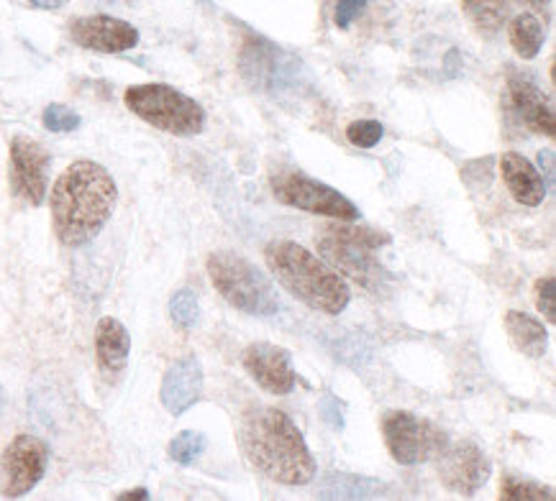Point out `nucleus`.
I'll return each instance as SVG.
<instances>
[{
    "instance_id": "obj_5",
    "label": "nucleus",
    "mask_w": 556,
    "mask_h": 501,
    "mask_svg": "<svg viewBox=\"0 0 556 501\" xmlns=\"http://www.w3.org/2000/svg\"><path fill=\"white\" fill-rule=\"evenodd\" d=\"M208 277L218 295L228 305L256 318H269L280 312V297L265 271L256 269L244 256L231 251H216L208 256Z\"/></svg>"
},
{
    "instance_id": "obj_30",
    "label": "nucleus",
    "mask_w": 556,
    "mask_h": 501,
    "mask_svg": "<svg viewBox=\"0 0 556 501\" xmlns=\"http://www.w3.org/2000/svg\"><path fill=\"white\" fill-rule=\"evenodd\" d=\"M64 3H67V0H31V5H37V9H45V11L62 9Z\"/></svg>"
},
{
    "instance_id": "obj_31",
    "label": "nucleus",
    "mask_w": 556,
    "mask_h": 501,
    "mask_svg": "<svg viewBox=\"0 0 556 501\" xmlns=\"http://www.w3.org/2000/svg\"><path fill=\"white\" fill-rule=\"evenodd\" d=\"M529 3H531L536 11H548V9H552L554 0H529Z\"/></svg>"
},
{
    "instance_id": "obj_17",
    "label": "nucleus",
    "mask_w": 556,
    "mask_h": 501,
    "mask_svg": "<svg viewBox=\"0 0 556 501\" xmlns=\"http://www.w3.org/2000/svg\"><path fill=\"white\" fill-rule=\"evenodd\" d=\"M131 354V335L116 318H103L96 327L98 367L105 376H118L126 369Z\"/></svg>"
},
{
    "instance_id": "obj_28",
    "label": "nucleus",
    "mask_w": 556,
    "mask_h": 501,
    "mask_svg": "<svg viewBox=\"0 0 556 501\" xmlns=\"http://www.w3.org/2000/svg\"><path fill=\"white\" fill-rule=\"evenodd\" d=\"M320 412H324V418H326V422H329L331 427H337V429L344 427V418H341L339 402L333 397H326L324 399V404H320Z\"/></svg>"
},
{
    "instance_id": "obj_27",
    "label": "nucleus",
    "mask_w": 556,
    "mask_h": 501,
    "mask_svg": "<svg viewBox=\"0 0 556 501\" xmlns=\"http://www.w3.org/2000/svg\"><path fill=\"white\" fill-rule=\"evenodd\" d=\"M369 3V0H339L337 3V26L339 28H349L352 26V21L359 16L362 11H365V5Z\"/></svg>"
},
{
    "instance_id": "obj_19",
    "label": "nucleus",
    "mask_w": 556,
    "mask_h": 501,
    "mask_svg": "<svg viewBox=\"0 0 556 501\" xmlns=\"http://www.w3.org/2000/svg\"><path fill=\"white\" fill-rule=\"evenodd\" d=\"M508 36H510V44L516 49L518 56H523V60H533V56H539L541 47H544V24L536 16H531V13H520L510 21L508 26Z\"/></svg>"
},
{
    "instance_id": "obj_14",
    "label": "nucleus",
    "mask_w": 556,
    "mask_h": 501,
    "mask_svg": "<svg viewBox=\"0 0 556 501\" xmlns=\"http://www.w3.org/2000/svg\"><path fill=\"white\" fill-rule=\"evenodd\" d=\"M203 397V369L195 356H185L162 378V404L169 414L188 412Z\"/></svg>"
},
{
    "instance_id": "obj_2",
    "label": "nucleus",
    "mask_w": 556,
    "mask_h": 501,
    "mask_svg": "<svg viewBox=\"0 0 556 501\" xmlns=\"http://www.w3.org/2000/svg\"><path fill=\"white\" fill-rule=\"evenodd\" d=\"M241 450L260 474L282 486H305L316 476L303 433L282 410L256 407L241 420Z\"/></svg>"
},
{
    "instance_id": "obj_21",
    "label": "nucleus",
    "mask_w": 556,
    "mask_h": 501,
    "mask_svg": "<svg viewBox=\"0 0 556 501\" xmlns=\"http://www.w3.org/2000/svg\"><path fill=\"white\" fill-rule=\"evenodd\" d=\"M169 318L180 331H192L201 322V305H198L195 292L180 290L169 299Z\"/></svg>"
},
{
    "instance_id": "obj_32",
    "label": "nucleus",
    "mask_w": 556,
    "mask_h": 501,
    "mask_svg": "<svg viewBox=\"0 0 556 501\" xmlns=\"http://www.w3.org/2000/svg\"><path fill=\"white\" fill-rule=\"evenodd\" d=\"M0 410H3V389H0Z\"/></svg>"
},
{
    "instance_id": "obj_7",
    "label": "nucleus",
    "mask_w": 556,
    "mask_h": 501,
    "mask_svg": "<svg viewBox=\"0 0 556 501\" xmlns=\"http://www.w3.org/2000/svg\"><path fill=\"white\" fill-rule=\"evenodd\" d=\"M273 192L282 205L298 207V210L324 215L331 220H349V223L359 220V207L352 200H346L339 190L318 182V179L301 175V171H277L273 175Z\"/></svg>"
},
{
    "instance_id": "obj_4",
    "label": "nucleus",
    "mask_w": 556,
    "mask_h": 501,
    "mask_svg": "<svg viewBox=\"0 0 556 501\" xmlns=\"http://www.w3.org/2000/svg\"><path fill=\"white\" fill-rule=\"evenodd\" d=\"M316 243L320 259L365 290L380 292L390 282L388 271L377 256V251L390 243V235L375 231V228L339 220V223L320 228Z\"/></svg>"
},
{
    "instance_id": "obj_20",
    "label": "nucleus",
    "mask_w": 556,
    "mask_h": 501,
    "mask_svg": "<svg viewBox=\"0 0 556 501\" xmlns=\"http://www.w3.org/2000/svg\"><path fill=\"white\" fill-rule=\"evenodd\" d=\"M462 5L480 31H497L508 11V0H462Z\"/></svg>"
},
{
    "instance_id": "obj_3",
    "label": "nucleus",
    "mask_w": 556,
    "mask_h": 501,
    "mask_svg": "<svg viewBox=\"0 0 556 501\" xmlns=\"http://www.w3.org/2000/svg\"><path fill=\"white\" fill-rule=\"evenodd\" d=\"M265 261L277 282L313 310L324 314H341L346 310L352 292L337 269L295 241H273L265 248Z\"/></svg>"
},
{
    "instance_id": "obj_13",
    "label": "nucleus",
    "mask_w": 556,
    "mask_h": 501,
    "mask_svg": "<svg viewBox=\"0 0 556 501\" xmlns=\"http://www.w3.org/2000/svg\"><path fill=\"white\" fill-rule=\"evenodd\" d=\"M244 369L269 394H290L298 384L290 354L273 343H252L244 350Z\"/></svg>"
},
{
    "instance_id": "obj_9",
    "label": "nucleus",
    "mask_w": 556,
    "mask_h": 501,
    "mask_svg": "<svg viewBox=\"0 0 556 501\" xmlns=\"http://www.w3.org/2000/svg\"><path fill=\"white\" fill-rule=\"evenodd\" d=\"M49 448L34 435H18L0 458V493L5 499L24 497L47 474Z\"/></svg>"
},
{
    "instance_id": "obj_11",
    "label": "nucleus",
    "mask_w": 556,
    "mask_h": 501,
    "mask_svg": "<svg viewBox=\"0 0 556 501\" xmlns=\"http://www.w3.org/2000/svg\"><path fill=\"white\" fill-rule=\"evenodd\" d=\"M49 152L28 136L11 141V190L28 205H41L49 184Z\"/></svg>"
},
{
    "instance_id": "obj_23",
    "label": "nucleus",
    "mask_w": 556,
    "mask_h": 501,
    "mask_svg": "<svg viewBox=\"0 0 556 501\" xmlns=\"http://www.w3.org/2000/svg\"><path fill=\"white\" fill-rule=\"evenodd\" d=\"M501 499L505 501H552L554 491L544 489V486L523 481V478L505 476L501 481Z\"/></svg>"
},
{
    "instance_id": "obj_26",
    "label": "nucleus",
    "mask_w": 556,
    "mask_h": 501,
    "mask_svg": "<svg viewBox=\"0 0 556 501\" xmlns=\"http://www.w3.org/2000/svg\"><path fill=\"white\" fill-rule=\"evenodd\" d=\"M556 282L554 277H546V279H539L536 282V290H533V299H536V307L539 312L544 314V318L556 325Z\"/></svg>"
},
{
    "instance_id": "obj_6",
    "label": "nucleus",
    "mask_w": 556,
    "mask_h": 501,
    "mask_svg": "<svg viewBox=\"0 0 556 501\" xmlns=\"http://www.w3.org/2000/svg\"><path fill=\"white\" fill-rule=\"evenodd\" d=\"M124 103L134 116L173 136H198L205 128L201 103L169 85H134L126 90Z\"/></svg>"
},
{
    "instance_id": "obj_15",
    "label": "nucleus",
    "mask_w": 556,
    "mask_h": 501,
    "mask_svg": "<svg viewBox=\"0 0 556 501\" xmlns=\"http://www.w3.org/2000/svg\"><path fill=\"white\" fill-rule=\"evenodd\" d=\"M508 98L510 107L516 113L520 124L531 128L533 133L554 139L556 136V118L554 107L548 103V98L541 92L536 85L529 80H520V77H510L508 80Z\"/></svg>"
},
{
    "instance_id": "obj_18",
    "label": "nucleus",
    "mask_w": 556,
    "mask_h": 501,
    "mask_svg": "<svg viewBox=\"0 0 556 501\" xmlns=\"http://www.w3.org/2000/svg\"><path fill=\"white\" fill-rule=\"evenodd\" d=\"M505 331H508V338L520 354H526L529 358H544L548 348V333L536 318L510 310L505 314Z\"/></svg>"
},
{
    "instance_id": "obj_22",
    "label": "nucleus",
    "mask_w": 556,
    "mask_h": 501,
    "mask_svg": "<svg viewBox=\"0 0 556 501\" xmlns=\"http://www.w3.org/2000/svg\"><path fill=\"white\" fill-rule=\"evenodd\" d=\"M205 446H208V440H205L203 433L185 429V433H180L173 442H169V458L180 465H190L203 455Z\"/></svg>"
},
{
    "instance_id": "obj_16",
    "label": "nucleus",
    "mask_w": 556,
    "mask_h": 501,
    "mask_svg": "<svg viewBox=\"0 0 556 501\" xmlns=\"http://www.w3.org/2000/svg\"><path fill=\"white\" fill-rule=\"evenodd\" d=\"M501 171L505 184H508L510 195L526 207H539L546 197V184L544 177L539 175V169L526 159L523 154L508 152L501 156Z\"/></svg>"
},
{
    "instance_id": "obj_10",
    "label": "nucleus",
    "mask_w": 556,
    "mask_h": 501,
    "mask_svg": "<svg viewBox=\"0 0 556 501\" xmlns=\"http://www.w3.org/2000/svg\"><path fill=\"white\" fill-rule=\"evenodd\" d=\"M439 476L448 491L462 493V497H472L488 484L490 465L488 455L482 453L475 442L459 440V442H444L439 450Z\"/></svg>"
},
{
    "instance_id": "obj_12",
    "label": "nucleus",
    "mask_w": 556,
    "mask_h": 501,
    "mask_svg": "<svg viewBox=\"0 0 556 501\" xmlns=\"http://www.w3.org/2000/svg\"><path fill=\"white\" fill-rule=\"evenodd\" d=\"M70 36H73L75 44L92 52L103 54H118L128 52L139 44V31L126 21L113 18V16H80L70 24Z\"/></svg>"
},
{
    "instance_id": "obj_25",
    "label": "nucleus",
    "mask_w": 556,
    "mask_h": 501,
    "mask_svg": "<svg viewBox=\"0 0 556 501\" xmlns=\"http://www.w3.org/2000/svg\"><path fill=\"white\" fill-rule=\"evenodd\" d=\"M384 128L380 120L365 118V120H354V124L346 126V139L359 149H372L382 141Z\"/></svg>"
},
{
    "instance_id": "obj_24",
    "label": "nucleus",
    "mask_w": 556,
    "mask_h": 501,
    "mask_svg": "<svg viewBox=\"0 0 556 501\" xmlns=\"http://www.w3.org/2000/svg\"><path fill=\"white\" fill-rule=\"evenodd\" d=\"M41 120H45L47 131H52V133H73L83 124V118L77 116L75 111H70L67 105H60V103L49 105L45 111V116H41Z\"/></svg>"
},
{
    "instance_id": "obj_29",
    "label": "nucleus",
    "mask_w": 556,
    "mask_h": 501,
    "mask_svg": "<svg viewBox=\"0 0 556 501\" xmlns=\"http://www.w3.org/2000/svg\"><path fill=\"white\" fill-rule=\"evenodd\" d=\"M144 499H149L147 489H134V491L118 493V501H144Z\"/></svg>"
},
{
    "instance_id": "obj_1",
    "label": "nucleus",
    "mask_w": 556,
    "mask_h": 501,
    "mask_svg": "<svg viewBox=\"0 0 556 501\" xmlns=\"http://www.w3.org/2000/svg\"><path fill=\"white\" fill-rule=\"evenodd\" d=\"M118 190L111 171L98 162L70 164L54 182L52 220L64 246H85L103 231L116 210Z\"/></svg>"
},
{
    "instance_id": "obj_8",
    "label": "nucleus",
    "mask_w": 556,
    "mask_h": 501,
    "mask_svg": "<svg viewBox=\"0 0 556 501\" xmlns=\"http://www.w3.org/2000/svg\"><path fill=\"white\" fill-rule=\"evenodd\" d=\"M384 446L403 465H420L431 461L444 446V435L429 420L413 412H388L382 420Z\"/></svg>"
}]
</instances>
